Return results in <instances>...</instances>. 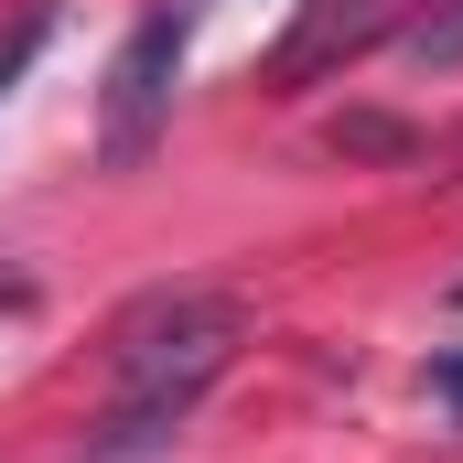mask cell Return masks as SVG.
<instances>
[{
  "label": "cell",
  "instance_id": "cell-1",
  "mask_svg": "<svg viewBox=\"0 0 463 463\" xmlns=\"http://www.w3.org/2000/svg\"><path fill=\"white\" fill-rule=\"evenodd\" d=\"M237 355V302L227 291H151L109 324V420H98V463H129L173 442L194 420V399L227 377Z\"/></svg>",
  "mask_w": 463,
  "mask_h": 463
},
{
  "label": "cell",
  "instance_id": "cell-3",
  "mask_svg": "<svg viewBox=\"0 0 463 463\" xmlns=\"http://www.w3.org/2000/svg\"><path fill=\"white\" fill-rule=\"evenodd\" d=\"M410 0H302V22L269 43V87L280 98H302V87H324V76H345L355 54H377L388 43V22H399Z\"/></svg>",
  "mask_w": 463,
  "mask_h": 463
},
{
  "label": "cell",
  "instance_id": "cell-2",
  "mask_svg": "<svg viewBox=\"0 0 463 463\" xmlns=\"http://www.w3.org/2000/svg\"><path fill=\"white\" fill-rule=\"evenodd\" d=\"M184 43H194V11H140V33L118 43L109 65V162H140L173 118V76H184Z\"/></svg>",
  "mask_w": 463,
  "mask_h": 463
},
{
  "label": "cell",
  "instance_id": "cell-4",
  "mask_svg": "<svg viewBox=\"0 0 463 463\" xmlns=\"http://www.w3.org/2000/svg\"><path fill=\"white\" fill-rule=\"evenodd\" d=\"M43 33H54V11H11V22H0V98L22 87V65L43 54Z\"/></svg>",
  "mask_w": 463,
  "mask_h": 463
}]
</instances>
